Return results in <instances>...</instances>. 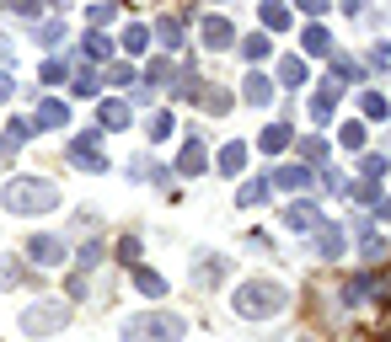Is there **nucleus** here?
Here are the masks:
<instances>
[{"label":"nucleus","instance_id":"f257e3e1","mask_svg":"<svg viewBox=\"0 0 391 342\" xmlns=\"http://www.w3.org/2000/svg\"><path fill=\"white\" fill-rule=\"evenodd\" d=\"M0 203L11 209V214H54L60 209V187L54 182H43V177H17V182H6L0 187Z\"/></svg>","mask_w":391,"mask_h":342},{"label":"nucleus","instance_id":"f03ea898","mask_svg":"<svg viewBox=\"0 0 391 342\" xmlns=\"http://www.w3.org/2000/svg\"><path fill=\"white\" fill-rule=\"evenodd\" d=\"M284 289L279 283H268V278H252V283H242L236 289V300H230V310L242 316V321H268V316H279L284 310Z\"/></svg>","mask_w":391,"mask_h":342},{"label":"nucleus","instance_id":"7ed1b4c3","mask_svg":"<svg viewBox=\"0 0 391 342\" xmlns=\"http://www.w3.org/2000/svg\"><path fill=\"white\" fill-rule=\"evenodd\" d=\"M124 342H183V316H166V310L134 316L124 321Z\"/></svg>","mask_w":391,"mask_h":342},{"label":"nucleus","instance_id":"20e7f679","mask_svg":"<svg viewBox=\"0 0 391 342\" xmlns=\"http://www.w3.org/2000/svg\"><path fill=\"white\" fill-rule=\"evenodd\" d=\"M70 161L81 166V171H107V155H102V144H97V134L70 140Z\"/></svg>","mask_w":391,"mask_h":342},{"label":"nucleus","instance_id":"39448f33","mask_svg":"<svg viewBox=\"0 0 391 342\" xmlns=\"http://www.w3.org/2000/svg\"><path fill=\"white\" fill-rule=\"evenodd\" d=\"M54 326H64V310H60V305H33V310L21 316V332H27V337H38V332H54Z\"/></svg>","mask_w":391,"mask_h":342},{"label":"nucleus","instance_id":"423d86ee","mask_svg":"<svg viewBox=\"0 0 391 342\" xmlns=\"http://www.w3.org/2000/svg\"><path fill=\"white\" fill-rule=\"evenodd\" d=\"M27 251H33V262H43V267H60V262H64V241H60V236H33Z\"/></svg>","mask_w":391,"mask_h":342},{"label":"nucleus","instance_id":"0eeeda50","mask_svg":"<svg viewBox=\"0 0 391 342\" xmlns=\"http://www.w3.org/2000/svg\"><path fill=\"white\" fill-rule=\"evenodd\" d=\"M199 32H204L209 48H230V43H236V27H230L226 17H204V27H199Z\"/></svg>","mask_w":391,"mask_h":342},{"label":"nucleus","instance_id":"6e6552de","mask_svg":"<svg viewBox=\"0 0 391 342\" xmlns=\"http://www.w3.org/2000/svg\"><path fill=\"white\" fill-rule=\"evenodd\" d=\"M64 123H70V107H64V102H38V118H33V129H64Z\"/></svg>","mask_w":391,"mask_h":342},{"label":"nucleus","instance_id":"1a4fd4ad","mask_svg":"<svg viewBox=\"0 0 391 342\" xmlns=\"http://www.w3.org/2000/svg\"><path fill=\"white\" fill-rule=\"evenodd\" d=\"M311 230H316V257H338V251H343V230H338V225H311Z\"/></svg>","mask_w":391,"mask_h":342},{"label":"nucleus","instance_id":"9d476101","mask_svg":"<svg viewBox=\"0 0 391 342\" xmlns=\"http://www.w3.org/2000/svg\"><path fill=\"white\" fill-rule=\"evenodd\" d=\"M97 123H102L107 134H118V129H129V107L124 102H102V107H97Z\"/></svg>","mask_w":391,"mask_h":342},{"label":"nucleus","instance_id":"9b49d317","mask_svg":"<svg viewBox=\"0 0 391 342\" xmlns=\"http://www.w3.org/2000/svg\"><path fill=\"white\" fill-rule=\"evenodd\" d=\"M316 220H322V214H316V203H306V198L284 209V225H289V230H311Z\"/></svg>","mask_w":391,"mask_h":342},{"label":"nucleus","instance_id":"f8f14e48","mask_svg":"<svg viewBox=\"0 0 391 342\" xmlns=\"http://www.w3.org/2000/svg\"><path fill=\"white\" fill-rule=\"evenodd\" d=\"M177 171H188V177H199V171H204V144H199V140H188V144H183V155H177Z\"/></svg>","mask_w":391,"mask_h":342},{"label":"nucleus","instance_id":"ddd939ff","mask_svg":"<svg viewBox=\"0 0 391 342\" xmlns=\"http://www.w3.org/2000/svg\"><path fill=\"white\" fill-rule=\"evenodd\" d=\"M134 289L150 294V300H161V294H166V278H161V273H150V267H134Z\"/></svg>","mask_w":391,"mask_h":342},{"label":"nucleus","instance_id":"4468645a","mask_svg":"<svg viewBox=\"0 0 391 342\" xmlns=\"http://www.w3.org/2000/svg\"><path fill=\"white\" fill-rule=\"evenodd\" d=\"M156 38H161L166 48H183V17H161L156 21Z\"/></svg>","mask_w":391,"mask_h":342},{"label":"nucleus","instance_id":"2eb2a0df","mask_svg":"<svg viewBox=\"0 0 391 342\" xmlns=\"http://www.w3.org/2000/svg\"><path fill=\"white\" fill-rule=\"evenodd\" d=\"M273 182H279V187H311V171H306V166H279Z\"/></svg>","mask_w":391,"mask_h":342},{"label":"nucleus","instance_id":"dca6fc26","mask_svg":"<svg viewBox=\"0 0 391 342\" xmlns=\"http://www.w3.org/2000/svg\"><path fill=\"white\" fill-rule=\"evenodd\" d=\"M242 97H247L252 107H263V102L273 97V86H268V75H247V91H242Z\"/></svg>","mask_w":391,"mask_h":342},{"label":"nucleus","instance_id":"f3484780","mask_svg":"<svg viewBox=\"0 0 391 342\" xmlns=\"http://www.w3.org/2000/svg\"><path fill=\"white\" fill-rule=\"evenodd\" d=\"M145 81H150V86H172V81H177V64H172V59H156L150 70H145Z\"/></svg>","mask_w":391,"mask_h":342},{"label":"nucleus","instance_id":"a211bd4d","mask_svg":"<svg viewBox=\"0 0 391 342\" xmlns=\"http://www.w3.org/2000/svg\"><path fill=\"white\" fill-rule=\"evenodd\" d=\"M306 54H316V59H322V54H332V38L322 32V27H306Z\"/></svg>","mask_w":391,"mask_h":342},{"label":"nucleus","instance_id":"6ab92c4d","mask_svg":"<svg viewBox=\"0 0 391 342\" xmlns=\"http://www.w3.org/2000/svg\"><path fill=\"white\" fill-rule=\"evenodd\" d=\"M263 27H268V32H284V27H289V11H284V6H263Z\"/></svg>","mask_w":391,"mask_h":342},{"label":"nucleus","instance_id":"aec40b11","mask_svg":"<svg viewBox=\"0 0 391 342\" xmlns=\"http://www.w3.org/2000/svg\"><path fill=\"white\" fill-rule=\"evenodd\" d=\"M145 43H150V27H140V21H134V27L124 32V48H129V54H145Z\"/></svg>","mask_w":391,"mask_h":342},{"label":"nucleus","instance_id":"412c9836","mask_svg":"<svg viewBox=\"0 0 391 342\" xmlns=\"http://www.w3.org/2000/svg\"><path fill=\"white\" fill-rule=\"evenodd\" d=\"M236 198L247 203V209H252V203H263V198H268V177H257V182H247V187H242V193H236Z\"/></svg>","mask_w":391,"mask_h":342},{"label":"nucleus","instance_id":"4be33fe9","mask_svg":"<svg viewBox=\"0 0 391 342\" xmlns=\"http://www.w3.org/2000/svg\"><path fill=\"white\" fill-rule=\"evenodd\" d=\"M86 54H91V59H107V54H113V43H107L102 32L91 27V32H86Z\"/></svg>","mask_w":391,"mask_h":342},{"label":"nucleus","instance_id":"5701e85b","mask_svg":"<svg viewBox=\"0 0 391 342\" xmlns=\"http://www.w3.org/2000/svg\"><path fill=\"white\" fill-rule=\"evenodd\" d=\"M279 81H284V86H300V81H306V64H300V59H284V64H279Z\"/></svg>","mask_w":391,"mask_h":342},{"label":"nucleus","instance_id":"b1692460","mask_svg":"<svg viewBox=\"0 0 391 342\" xmlns=\"http://www.w3.org/2000/svg\"><path fill=\"white\" fill-rule=\"evenodd\" d=\"M257 144H263V150H284V144H289V129L273 123V129H263V140H257Z\"/></svg>","mask_w":391,"mask_h":342},{"label":"nucleus","instance_id":"393cba45","mask_svg":"<svg viewBox=\"0 0 391 342\" xmlns=\"http://www.w3.org/2000/svg\"><path fill=\"white\" fill-rule=\"evenodd\" d=\"M242 161H247L242 144H226V150H220V166H226V171H242Z\"/></svg>","mask_w":391,"mask_h":342},{"label":"nucleus","instance_id":"a878e982","mask_svg":"<svg viewBox=\"0 0 391 342\" xmlns=\"http://www.w3.org/2000/svg\"><path fill=\"white\" fill-rule=\"evenodd\" d=\"M64 75H70V64H64V59H43V81H48V86H60Z\"/></svg>","mask_w":391,"mask_h":342},{"label":"nucleus","instance_id":"bb28decb","mask_svg":"<svg viewBox=\"0 0 391 342\" xmlns=\"http://www.w3.org/2000/svg\"><path fill=\"white\" fill-rule=\"evenodd\" d=\"M38 43H48V48L64 43V21H43V27H38Z\"/></svg>","mask_w":391,"mask_h":342},{"label":"nucleus","instance_id":"cd10ccee","mask_svg":"<svg viewBox=\"0 0 391 342\" xmlns=\"http://www.w3.org/2000/svg\"><path fill=\"white\" fill-rule=\"evenodd\" d=\"M359 171H365V182H381V177H386V161H381V155H365Z\"/></svg>","mask_w":391,"mask_h":342},{"label":"nucleus","instance_id":"c85d7f7f","mask_svg":"<svg viewBox=\"0 0 391 342\" xmlns=\"http://www.w3.org/2000/svg\"><path fill=\"white\" fill-rule=\"evenodd\" d=\"M359 251H365V262H381V257H386V241H381V236H365Z\"/></svg>","mask_w":391,"mask_h":342},{"label":"nucleus","instance_id":"c756f323","mask_svg":"<svg viewBox=\"0 0 391 342\" xmlns=\"http://www.w3.org/2000/svg\"><path fill=\"white\" fill-rule=\"evenodd\" d=\"M113 17H118V6H91V11H86V21H91V27H107Z\"/></svg>","mask_w":391,"mask_h":342},{"label":"nucleus","instance_id":"7c9ffc66","mask_svg":"<svg viewBox=\"0 0 391 342\" xmlns=\"http://www.w3.org/2000/svg\"><path fill=\"white\" fill-rule=\"evenodd\" d=\"M359 107H365V118H386V97H375V91H365Z\"/></svg>","mask_w":391,"mask_h":342},{"label":"nucleus","instance_id":"2f4dec72","mask_svg":"<svg viewBox=\"0 0 391 342\" xmlns=\"http://www.w3.org/2000/svg\"><path fill=\"white\" fill-rule=\"evenodd\" d=\"M145 134H150V140H166V134H172V113H156V118H150V129H145Z\"/></svg>","mask_w":391,"mask_h":342},{"label":"nucleus","instance_id":"473e14b6","mask_svg":"<svg viewBox=\"0 0 391 342\" xmlns=\"http://www.w3.org/2000/svg\"><path fill=\"white\" fill-rule=\"evenodd\" d=\"M300 155L306 161H327V140H300Z\"/></svg>","mask_w":391,"mask_h":342},{"label":"nucleus","instance_id":"72a5a7b5","mask_svg":"<svg viewBox=\"0 0 391 342\" xmlns=\"http://www.w3.org/2000/svg\"><path fill=\"white\" fill-rule=\"evenodd\" d=\"M118 257H124L129 267H140V241H134V236H124V241H118Z\"/></svg>","mask_w":391,"mask_h":342},{"label":"nucleus","instance_id":"f704fd0d","mask_svg":"<svg viewBox=\"0 0 391 342\" xmlns=\"http://www.w3.org/2000/svg\"><path fill=\"white\" fill-rule=\"evenodd\" d=\"M97 262H102V241H86L81 246V273H86V267H97Z\"/></svg>","mask_w":391,"mask_h":342},{"label":"nucleus","instance_id":"c9c22d12","mask_svg":"<svg viewBox=\"0 0 391 342\" xmlns=\"http://www.w3.org/2000/svg\"><path fill=\"white\" fill-rule=\"evenodd\" d=\"M11 283H21V262H0V289H11Z\"/></svg>","mask_w":391,"mask_h":342},{"label":"nucleus","instance_id":"e433bc0d","mask_svg":"<svg viewBox=\"0 0 391 342\" xmlns=\"http://www.w3.org/2000/svg\"><path fill=\"white\" fill-rule=\"evenodd\" d=\"M343 144L359 150V144H365V123H343Z\"/></svg>","mask_w":391,"mask_h":342},{"label":"nucleus","instance_id":"4c0bfd02","mask_svg":"<svg viewBox=\"0 0 391 342\" xmlns=\"http://www.w3.org/2000/svg\"><path fill=\"white\" fill-rule=\"evenodd\" d=\"M75 91H81V97H97V75H91V70H81V75H75Z\"/></svg>","mask_w":391,"mask_h":342},{"label":"nucleus","instance_id":"58836bf2","mask_svg":"<svg viewBox=\"0 0 391 342\" xmlns=\"http://www.w3.org/2000/svg\"><path fill=\"white\" fill-rule=\"evenodd\" d=\"M242 54H247V59H263V54H268V38H247V43H242Z\"/></svg>","mask_w":391,"mask_h":342},{"label":"nucleus","instance_id":"ea45409f","mask_svg":"<svg viewBox=\"0 0 391 342\" xmlns=\"http://www.w3.org/2000/svg\"><path fill=\"white\" fill-rule=\"evenodd\" d=\"M107 81H113V86H129V81H134V70H129V64H113V70H107Z\"/></svg>","mask_w":391,"mask_h":342},{"label":"nucleus","instance_id":"a19ab883","mask_svg":"<svg viewBox=\"0 0 391 342\" xmlns=\"http://www.w3.org/2000/svg\"><path fill=\"white\" fill-rule=\"evenodd\" d=\"M349 193H354L359 203H375V182H359V187H349Z\"/></svg>","mask_w":391,"mask_h":342},{"label":"nucleus","instance_id":"79ce46f5","mask_svg":"<svg viewBox=\"0 0 391 342\" xmlns=\"http://www.w3.org/2000/svg\"><path fill=\"white\" fill-rule=\"evenodd\" d=\"M11 6H17L21 17H38V6H43V0H11Z\"/></svg>","mask_w":391,"mask_h":342},{"label":"nucleus","instance_id":"37998d69","mask_svg":"<svg viewBox=\"0 0 391 342\" xmlns=\"http://www.w3.org/2000/svg\"><path fill=\"white\" fill-rule=\"evenodd\" d=\"M295 6H300V11H311V17H316V11H327V0H295Z\"/></svg>","mask_w":391,"mask_h":342},{"label":"nucleus","instance_id":"c03bdc74","mask_svg":"<svg viewBox=\"0 0 391 342\" xmlns=\"http://www.w3.org/2000/svg\"><path fill=\"white\" fill-rule=\"evenodd\" d=\"M11 91H17V86H11V75H0V102L11 97Z\"/></svg>","mask_w":391,"mask_h":342},{"label":"nucleus","instance_id":"a18cd8bd","mask_svg":"<svg viewBox=\"0 0 391 342\" xmlns=\"http://www.w3.org/2000/svg\"><path fill=\"white\" fill-rule=\"evenodd\" d=\"M6 59H11V43H6V38H0V64H6Z\"/></svg>","mask_w":391,"mask_h":342},{"label":"nucleus","instance_id":"49530a36","mask_svg":"<svg viewBox=\"0 0 391 342\" xmlns=\"http://www.w3.org/2000/svg\"><path fill=\"white\" fill-rule=\"evenodd\" d=\"M386 214H391V198H386Z\"/></svg>","mask_w":391,"mask_h":342}]
</instances>
